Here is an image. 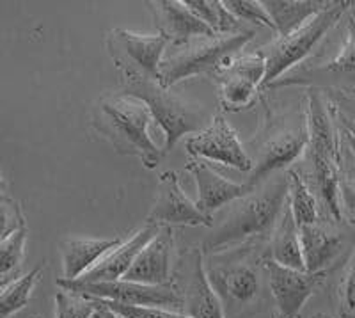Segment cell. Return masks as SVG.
Segmentation results:
<instances>
[{
	"instance_id": "6da1fadb",
	"label": "cell",
	"mask_w": 355,
	"mask_h": 318,
	"mask_svg": "<svg viewBox=\"0 0 355 318\" xmlns=\"http://www.w3.org/2000/svg\"><path fill=\"white\" fill-rule=\"evenodd\" d=\"M268 240L247 242L206 256V274L226 318H250L265 310Z\"/></svg>"
},
{
	"instance_id": "7a4b0ae2",
	"label": "cell",
	"mask_w": 355,
	"mask_h": 318,
	"mask_svg": "<svg viewBox=\"0 0 355 318\" xmlns=\"http://www.w3.org/2000/svg\"><path fill=\"white\" fill-rule=\"evenodd\" d=\"M263 117L256 135L245 144L247 153L254 164L247 185L254 190L266 176L290 169L309 144V114L307 100L295 105L270 101L265 93L259 94Z\"/></svg>"
},
{
	"instance_id": "3957f363",
	"label": "cell",
	"mask_w": 355,
	"mask_h": 318,
	"mask_svg": "<svg viewBox=\"0 0 355 318\" xmlns=\"http://www.w3.org/2000/svg\"><path fill=\"white\" fill-rule=\"evenodd\" d=\"M288 173L279 171L259 183L245 198L231 203L202 244L205 256L242 246L247 242L270 240L288 205Z\"/></svg>"
},
{
	"instance_id": "277c9868",
	"label": "cell",
	"mask_w": 355,
	"mask_h": 318,
	"mask_svg": "<svg viewBox=\"0 0 355 318\" xmlns=\"http://www.w3.org/2000/svg\"><path fill=\"white\" fill-rule=\"evenodd\" d=\"M153 121L148 105L123 91L98 98L91 112V125L112 144L117 153L137 157L144 167L155 169L164 157L150 135Z\"/></svg>"
},
{
	"instance_id": "5b68a950",
	"label": "cell",
	"mask_w": 355,
	"mask_h": 318,
	"mask_svg": "<svg viewBox=\"0 0 355 318\" xmlns=\"http://www.w3.org/2000/svg\"><path fill=\"white\" fill-rule=\"evenodd\" d=\"M309 114V158L316 192L325 214L332 222L343 219L341 210V167H339V133L332 103L322 89H307Z\"/></svg>"
},
{
	"instance_id": "8992f818",
	"label": "cell",
	"mask_w": 355,
	"mask_h": 318,
	"mask_svg": "<svg viewBox=\"0 0 355 318\" xmlns=\"http://www.w3.org/2000/svg\"><path fill=\"white\" fill-rule=\"evenodd\" d=\"M254 31H243L236 34H215L201 36L190 43L178 47L176 52L164 57L160 65V84L173 87L183 78L194 75L217 77L233 60L239 57L240 50L254 37Z\"/></svg>"
},
{
	"instance_id": "52a82bcc",
	"label": "cell",
	"mask_w": 355,
	"mask_h": 318,
	"mask_svg": "<svg viewBox=\"0 0 355 318\" xmlns=\"http://www.w3.org/2000/svg\"><path fill=\"white\" fill-rule=\"evenodd\" d=\"M123 93L132 94L144 101L150 109L153 121L166 135L164 153L189 133H201L208 121L205 105L173 93L171 87H164L160 81L146 77H123Z\"/></svg>"
},
{
	"instance_id": "ba28073f",
	"label": "cell",
	"mask_w": 355,
	"mask_h": 318,
	"mask_svg": "<svg viewBox=\"0 0 355 318\" xmlns=\"http://www.w3.org/2000/svg\"><path fill=\"white\" fill-rule=\"evenodd\" d=\"M350 8V0H334L327 9L318 12L302 27L286 36H279L266 47H261L259 50L266 59V75L259 91L261 93L268 91L283 75L307 60V57L316 49V44L327 36L339 22L345 20Z\"/></svg>"
},
{
	"instance_id": "9c48e42d",
	"label": "cell",
	"mask_w": 355,
	"mask_h": 318,
	"mask_svg": "<svg viewBox=\"0 0 355 318\" xmlns=\"http://www.w3.org/2000/svg\"><path fill=\"white\" fill-rule=\"evenodd\" d=\"M307 85L309 89H348L355 91V18L350 11L345 17L343 40L329 59L309 57L302 65L279 78L274 89ZM266 93V91H265Z\"/></svg>"
},
{
	"instance_id": "30bf717a",
	"label": "cell",
	"mask_w": 355,
	"mask_h": 318,
	"mask_svg": "<svg viewBox=\"0 0 355 318\" xmlns=\"http://www.w3.org/2000/svg\"><path fill=\"white\" fill-rule=\"evenodd\" d=\"M57 286L91 299L119 302L126 306L162 308V310L183 311V299L173 283L169 285H142L119 279L109 283H85L78 279H57Z\"/></svg>"
},
{
	"instance_id": "8fae6325",
	"label": "cell",
	"mask_w": 355,
	"mask_h": 318,
	"mask_svg": "<svg viewBox=\"0 0 355 318\" xmlns=\"http://www.w3.org/2000/svg\"><path fill=\"white\" fill-rule=\"evenodd\" d=\"M173 285L183 299V311L192 318H226L206 274L205 249L189 246L178 253Z\"/></svg>"
},
{
	"instance_id": "7c38bea8",
	"label": "cell",
	"mask_w": 355,
	"mask_h": 318,
	"mask_svg": "<svg viewBox=\"0 0 355 318\" xmlns=\"http://www.w3.org/2000/svg\"><path fill=\"white\" fill-rule=\"evenodd\" d=\"M107 50L123 77H146L160 81V65L169 41L160 34H139L112 28L105 37Z\"/></svg>"
},
{
	"instance_id": "4fadbf2b",
	"label": "cell",
	"mask_w": 355,
	"mask_h": 318,
	"mask_svg": "<svg viewBox=\"0 0 355 318\" xmlns=\"http://www.w3.org/2000/svg\"><path fill=\"white\" fill-rule=\"evenodd\" d=\"M266 75V59L261 50L243 53L233 60L215 78L218 85V100L222 109L240 112L256 103V97L261 94L263 78Z\"/></svg>"
},
{
	"instance_id": "5bb4252c",
	"label": "cell",
	"mask_w": 355,
	"mask_h": 318,
	"mask_svg": "<svg viewBox=\"0 0 355 318\" xmlns=\"http://www.w3.org/2000/svg\"><path fill=\"white\" fill-rule=\"evenodd\" d=\"M265 267L277 318H300L306 302L322 288L327 279V272L288 269L275 263L270 256H266Z\"/></svg>"
},
{
	"instance_id": "9a60e30c",
	"label": "cell",
	"mask_w": 355,
	"mask_h": 318,
	"mask_svg": "<svg viewBox=\"0 0 355 318\" xmlns=\"http://www.w3.org/2000/svg\"><path fill=\"white\" fill-rule=\"evenodd\" d=\"M187 151L196 158L218 162L239 171H252L254 164L240 142L239 133L220 112L211 117L210 125L194 137L187 139Z\"/></svg>"
},
{
	"instance_id": "2e32d148",
	"label": "cell",
	"mask_w": 355,
	"mask_h": 318,
	"mask_svg": "<svg viewBox=\"0 0 355 318\" xmlns=\"http://www.w3.org/2000/svg\"><path fill=\"white\" fill-rule=\"evenodd\" d=\"M148 222L158 226H206L214 228V217H208L190 201L180 187V174L166 171L158 178L155 201L148 214Z\"/></svg>"
},
{
	"instance_id": "e0dca14e",
	"label": "cell",
	"mask_w": 355,
	"mask_h": 318,
	"mask_svg": "<svg viewBox=\"0 0 355 318\" xmlns=\"http://www.w3.org/2000/svg\"><path fill=\"white\" fill-rule=\"evenodd\" d=\"M157 31L160 36L166 37L173 47H183L196 37L215 36L201 18L190 11L189 6L180 0H158L148 2Z\"/></svg>"
},
{
	"instance_id": "ac0fdd59",
	"label": "cell",
	"mask_w": 355,
	"mask_h": 318,
	"mask_svg": "<svg viewBox=\"0 0 355 318\" xmlns=\"http://www.w3.org/2000/svg\"><path fill=\"white\" fill-rule=\"evenodd\" d=\"M174 249V233L171 226H162L157 237L139 253L133 265L126 272L125 281L142 285H169L173 283L171 254Z\"/></svg>"
},
{
	"instance_id": "d6986e66",
	"label": "cell",
	"mask_w": 355,
	"mask_h": 318,
	"mask_svg": "<svg viewBox=\"0 0 355 318\" xmlns=\"http://www.w3.org/2000/svg\"><path fill=\"white\" fill-rule=\"evenodd\" d=\"M196 183H198V208L208 217H214V212L220 210L222 206L231 205L236 199L245 198L247 194L252 192L247 183H234L226 176L218 174L214 167L206 164L201 158L190 162L187 165Z\"/></svg>"
},
{
	"instance_id": "ffe728a7",
	"label": "cell",
	"mask_w": 355,
	"mask_h": 318,
	"mask_svg": "<svg viewBox=\"0 0 355 318\" xmlns=\"http://www.w3.org/2000/svg\"><path fill=\"white\" fill-rule=\"evenodd\" d=\"M162 226L151 224L146 222L141 230H137L130 238L121 242V246H117L116 249L110 251L105 258H101L93 269L89 270L87 274L82 276L78 281L85 283H109V281H119L126 276L130 267L133 265L135 258L139 256L142 249H144L160 231Z\"/></svg>"
},
{
	"instance_id": "44dd1931",
	"label": "cell",
	"mask_w": 355,
	"mask_h": 318,
	"mask_svg": "<svg viewBox=\"0 0 355 318\" xmlns=\"http://www.w3.org/2000/svg\"><path fill=\"white\" fill-rule=\"evenodd\" d=\"M300 246L307 272H327L345 247V237L332 222L322 221L300 226Z\"/></svg>"
},
{
	"instance_id": "7402d4cb",
	"label": "cell",
	"mask_w": 355,
	"mask_h": 318,
	"mask_svg": "<svg viewBox=\"0 0 355 318\" xmlns=\"http://www.w3.org/2000/svg\"><path fill=\"white\" fill-rule=\"evenodd\" d=\"M117 246H121L119 238L68 237L61 244L62 270H64L62 279L68 281L80 279Z\"/></svg>"
},
{
	"instance_id": "603a6c76",
	"label": "cell",
	"mask_w": 355,
	"mask_h": 318,
	"mask_svg": "<svg viewBox=\"0 0 355 318\" xmlns=\"http://www.w3.org/2000/svg\"><path fill=\"white\" fill-rule=\"evenodd\" d=\"M268 256L279 265L295 270H306L302 246H300V228L293 217L290 203L275 226L268 240Z\"/></svg>"
},
{
	"instance_id": "cb8c5ba5",
	"label": "cell",
	"mask_w": 355,
	"mask_h": 318,
	"mask_svg": "<svg viewBox=\"0 0 355 318\" xmlns=\"http://www.w3.org/2000/svg\"><path fill=\"white\" fill-rule=\"evenodd\" d=\"M331 4V0H263L279 36L297 31Z\"/></svg>"
},
{
	"instance_id": "d4e9b609",
	"label": "cell",
	"mask_w": 355,
	"mask_h": 318,
	"mask_svg": "<svg viewBox=\"0 0 355 318\" xmlns=\"http://www.w3.org/2000/svg\"><path fill=\"white\" fill-rule=\"evenodd\" d=\"M286 173L288 180H290V196H288V203H290V208L291 212H293V217L295 221H297V224H299V228L300 226L318 222V201H316L315 194L311 190L306 178L302 176L300 171L293 169V167H290Z\"/></svg>"
},
{
	"instance_id": "484cf974",
	"label": "cell",
	"mask_w": 355,
	"mask_h": 318,
	"mask_svg": "<svg viewBox=\"0 0 355 318\" xmlns=\"http://www.w3.org/2000/svg\"><path fill=\"white\" fill-rule=\"evenodd\" d=\"M189 9L201 18L215 34H236L249 31L239 18L231 15L220 0H185Z\"/></svg>"
},
{
	"instance_id": "4316f807",
	"label": "cell",
	"mask_w": 355,
	"mask_h": 318,
	"mask_svg": "<svg viewBox=\"0 0 355 318\" xmlns=\"http://www.w3.org/2000/svg\"><path fill=\"white\" fill-rule=\"evenodd\" d=\"M43 270L44 263H40L28 274L21 276L17 281L12 279L11 283L2 286V295H0V313H2V318L12 317V315L27 306V302L33 297L34 288H36L41 276H43Z\"/></svg>"
},
{
	"instance_id": "83f0119b",
	"label": "cell",
	"mask_w": 355,
	"mask_h": 318,
	"mask_svg": "<svg viewBox=\"0 0 355 318\" xmlns=\"http://www.w3.org/2000/svg\"><path fill=\"white\" fill-rule=\"evenodd\" d=\"M331 101V100H329ZM339 133V167L345 180L355 183V123L332 105Z\"/></svg>"
},
{
	"instance_id": "f1b7e54d",
	"label": "cell",
	"mask_w": 355,
	"mask_h": 318,
	"mask_svg": "<svg viewBox=\"0 0 355 318\" xmlns=\"http://www.w3.org/2000/svg\"><path fill=\"white\" fill-rule=\"evenodd\" d=\"M27 226L11 233L9 237L0 240V276H2V286L8 283L11 272L20 269L25 256V244H27Z\"/></svg>"
},
{
	"instance_id": "f546056e",
	"label": "cell",
	"mask_w": 355,
	"mask_h": 318,
	"mask_svg": "<svg viewBox=\"0 0 355 318\" xmlns=\"http://www.w3.org/2000/svg\"><path fill=\"white\" fill-rule=\"evenodd\" d=\"M96 299L59 288L55 295V318H93Z\"/></svg>"
},
{
	"instance_id": "4dcf8cb0",
	"label": "cell",
	"mask_w": 355,
	"mask_h": 318,
	"mask_svg": "<svg viewBox=\"0 0 355 318\" xmlns=\"http://www.w3.org/2000/svg\"><path fill=\"white\" fill-rule=\"evenodd\" d=\"M227 11L239 18L240 22H249V24L263 25V27L272 28L275 33L274 20L270 18L268 11L265 9L263 2H254V0H226L224 2Z\"/></svg>"
},
{
	"instance_id": "1f68e13d",
	"label": "cell",
	"mask_w": 355,
	"mask_h": 318,
	"mask_svg": "<svg viewBox=\"0 0 355 318\" xmlns=\"http://www.w3.org/2000/svg\"><path fill=\"white\" fill-rule=\"evenodd\" d=\"M339 318H355V247L338 286Z\"/></svg>"
},
{
	"instance_id": "d6a6232c",
	"label": "cell",
	"mask_w": 355,
	"mask_h": 318,
	"mask_svg": "<svg viewBox=\"0 0 355 318\" xmlns=\"http://www.w3.org/2000/svg\"><path fill=\"white\" fill-rule=\"evenodd\" d=\"M103 301V299H100ZM112 311H116L121 318H192L185 313H178V311L162 310V308H142V306H126L119 302L103 301Z\"/></svg>"
},
{
	"instance_id": "836d02e7",
	"label": "cell",
	"mask_w": 355,
	"mask_h": 318,
	"mask_svg": "<svg viewBox=\"0 0 355 318\" xmlns=\"http://www.w3.org/2000/svg\"><path fill=\"white\" fill-rule=\"evenodd\" d=\"M0 210H2V238L27 226L18 201L9 198L6 192H2V198H0Z\"/></svg>"
},
{
	"instance_id": "e575fe53",
	"label": "cell",
	"mask_w": 355,
	"mask_h": 318,
	"mask_svg": "<svg viewBox=\"0 0 355 318\" xmlns=\"http://www.w3.org/2000/svg\"><path fill=\"white\" fill-rule=\"evenodd\" d=\"M322 91L327 94L331 103L339 112L355 123V91H348V89H322Z\"/></svg>"
},
{
	"instance_id": "d590c367",
	"label": "cell",
	"mask_w": 355,
	"mask_h": 318,
	"mask_svg": "<svg viewBox=\"0 0 355 318\" xmlns=\"http://www.w3.org/2000/svg\"><path fill=\"white\" fill-rule=\"evenodd\" d=\"M339 194H341V210H343V217H347L348 222L355 226V183H352V181L345 180V178L341 176Z\"/></svg>"
},
{
	"instance_id": "8d00e7d4",
	"label": "cell",
	"mask_w": 355,
	"mask_h": 318,
	"mask_svg": "<svg viewBox=\"0 0 355 318\" xmlns=\"http://www.w3.org/2000/svg\"><path fill=\"white\" fill-rule=\"evenodd\" d=\"M96 302H98V308H96V311H94L93 318H121L119 315L116 313V311L110 310V308L107 306L103 301L96 299Z\"/></svg>"
},
{
	"instance_id": "74e56055",
	"label": "cell",
	"mask_w": 355,
	"mask_h": 318,
	"mask_svg": "<svg viewBox=\"0 0 355 318\" xmlns=\"http://www.w3.org/2000/svg\"><path fill=\"white\" fill-rule=\"evenodd\" d=\"M311 318H332V317H329V315H325V313H316L315 317H311Z\"/></svg>"
},
{
	"instance_id": "f35d334b",
	"label": "cell",
	"mask_w": 355,
	"mask_h": 318,
	"mask_svg": "<svg viewBox=\"0 0 355 318\" xmlns=\"http://www.w3.org/2000/svg\"><path fill=\"white\" fill-rule=\"evenodd\" d=\"M350 15L355 18V2H352V8H350Z\"/></svg>"
},
{
	"instance_id": "ab89813d",
	"label": "cell",
	"mask_w": 355,
	"mask_h": 318,
	"mask_svg": "<svg viewBox=\"0 0 355 318\" xmlns=\"http://www.w3.org/2000/svg\"><path fill=\"white\" fill-rule=\"evenodd\" d=\"M34 318H41V317H34Z\"/></svg>"
}]
</instances>
